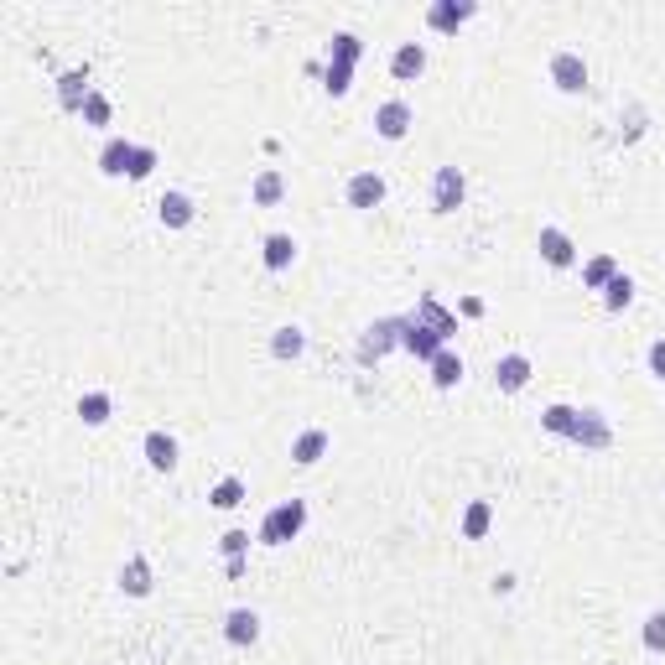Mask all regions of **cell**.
<instances>
[{
	"label": "cell",
	"mask_w": 665,
	"mask_h": 665,
	"mask_svg": "<svg viewBox=\"0 0 665 665\" xmlns=\"http://www.w3.org/2000/svg\"><path fill=\"white\" fill-rule=\"evenodd\" d=\"M536 250H541V260L551 265V271H572V265H577L572 234H567V229H556V224H546V229L536 234Z\"/></svg>",
	"instance_id": "cell-7"
},
{
	"label": "cell",
	"mask_w": 665,
	"mask_h": 665,
	"mask_svg": "<svg viewBox=\"0 0 665 665\" xmlns=\"http://www.w3.org/2000/svg\"><path fill=\"white\" fill-rule=\"evenodd\" d=\"M411 125H416V110H411L406 99H385L380 110H375V136L380 141H406Z\"/></svg>",
	"instance_id": "cell-6"
},
{
	"label": "cell",
	"mask_w": 665,
	"mask_h": 665,
	"mask_svg": "<svg viewBox=\"0 0 665 665\" xmlns=\"http://www.w3.org/2000/svg\"><path fill=\"white\" fill-rule=\"evenodd\" d=\"M614 276H619V260H614V255H593V260H582V286H588V291H603Z\"/></svg>",
	"instance_id": "cell-28"
},
{
	"label": "cell",
	"mask_w": 665,
	"mask_h": 665,
	"mask_svg": "<svg viewBox=\"0 0 665 665\" xmlns=\"http://www.w3.org/2000/svg\"><path fill=\"white\" fill-rule=\"evenodd\" d=\"M156 172V146H136V162H130V182H146Z\"/></svg>",
	"instance_id": "cell-35"
},
{
	"label": "cell",
	"mask_w": 665,
	"mask_h": 665,
	"mask_svg": "<svg viewBox=\"0 0 665 665\" xmlns=\"http://www.w3.org/2000/svg\"><path fill=\"white\" fill-rule=\"evenodd\" d=\"M427 369H432V385H437V390H458V385H463V354H458V349H442Z\"/></svg>",
	"instance_id": "cell-23"
},
{
	"label": "cell",
	"mask_w": 665,
	"mask_h": 665,
	"mask_svg": "<svg viewBox=\"0 0 665 665\" xmlns=\"http://www.w3.org/2000/svg\"><path fill=\"white\" fill-rule=\"evenodd\" d=\"M245 499H250V489H245V478H234V473L208 489V504H214V510H239Z\"/></svg>",
	"instance_id": "cell-26"
},
{
	"label": "cell",
	"mask_w": 665,
	"mask_h": 665,
	"mask_svg": "<svg viewBox=\"0 0 665 665\" xmlns=\"http://www.w3.org/2000/svg\"><path fill=\"white\" fill-rule=\"evenodd\" d=\"M541 427L551 437H567L577 447H588V452H608V447H614V427H608L598 411H577V406H562V401L541 411Z\"/></svg>",
	"instance_id": "cell-1"
},
{
	"label": "cell",
	"mask_w": 665,
	"mask_h": 665,
	"mask_svg": "<svg viewBox=\"0 0 665 665\" xmlns=\"http://www.w3.org/2000/svg\"><path fill=\"white\" fill-rule=\"evenodd\" d=\"M385 177L380 172H354L349 182H343V198H349V208H359V214H369V208L385 203Z\"/></svg>",
	"instance_id": "cell-8"
},
{
	"label": "cell",
	"mask_w": 665,
	"mask_h": 665,
	"mask_svg": "<svg viewBox=\"0 0 665 665\" xmlns=\"http://www.w3.org/2000/svg\"><path fill=\"white\" fill-rule=\"evenodd\" d=\"M130 162H136V141L110 136V141L99 146V172L104 177H130Z\"/></svg>",
	"instance_id": "cell-16"
},
{
	"label": "cell",
	"mask_w": 665,
	"mask_h": 665,
	"mask_svg": "<svg viewBox=\"0 0 665 665\" xmlns=\"http://www.w3.org/2000/svg\"><path fill=\"white\" fill-rule=\"evenodd\" d=\"M224 640L239 645V650L260 640V614H255V608H229V614H224Z\"/></svg>",
	"instance_id": "cell-18"
},
{
	"label": "cell",
	"mask_w": 665,
	"mask_h": 665,
	"mask_svg": "<svg viewBox=\"0 0 665 665\" xmlns=\"http://www.w3.org/2000/svg\"><path fill=\"white\" fill-rule=\"evenodd\" d=\"M323 89H328L333 99H343V94L354 89V68H349V63H328V68H323Z\"/></svg>",
	"instance_id": "cell-32"
},
{
	"label": "cell",
	"mask_w": 665,
	"mask_h": 665,
	"mask_svg": "<svg viewBox=\"0 0 665 665\" xmlns=\"http://www.w3.org/2000/svg\"><path fill=\"white\" fill-rule=\"evenodd\" d=\"M78 416H84V427H104V421L115 416V395L110 390H84L78 395Z\"/></svg>",
	"instance_id": "cell-22"
},
{
	"label": "cell",
	"mask_w": 665,
	"mask_h": 665,
	"mask_svg": "<svg viewBox=\"0 0 665 665\" xmlns=\"http://www.w3.org/2000/svg\"><path fill=\"white\" fill-rule=\"evenodd\" d=\"M629 302H634V276H624V271H619L614 281L603 286V307H608V312H624Z\"/></svg>",
	"instance_id": "cell-30"
},
{
	"label": "cell",
	"mask_w": 665,
	"mask_h": 665,
	"mask_svg": "<svg viewBox=\"0 0 665 665\" xmlns=\"http://www.w3.org/2000/svg\"><path fill=\"white\" fill-rule=\"evenodd\" d=\"M640 645H645L650 655H665V608H655V614L645 619V629H640Z\"/></svg>",
	"instance_id": "cell-33"
},
{
	"label": "cell",
	"mask_w": 665,
	"mask_h": 665,
	"mask_svg": "<svg viewBox=\"0 0 665 665\" xmlns=\"http://www.w3.org/2000/svg\"><path fill=\"white\" fill-rule=\"evenodd\" d=\"M271 354H276V359H302V354H307V333H302L297 323L276 328V333H271Z\"/></svg>",
	"instance_id": "cell-27"
},
{
	"label": "cell",
	"mask_w": 665,
	"mask_h": 665,
	"mask_svg": "<svg viewBox=\"0 0 665 665\" xmlns=\"http://www.w3.org/2000/svg\"><path fill=\"white\" fill-rule=\"evenodd\" d=\"M156 219H162L167 229H188L198 219V208H193V198L182 193V188H167L162 198H156Z\"/></svg>",
	"instance_id": "cell-14"
},
{
	"label": "cell",
	"mask_w": 665,
	"mask_h": 665,
	"mask_svg": "<svg viewBox=\"0 0 665 665\" xmlns=\"http://www.w3.org/2000/svg\"><path fill=\"white\" fill-rule=\"evenodd\" d=\"M401 349L411 354V359H421V364H432L442 349H447V343L437 338V333H427V328H421L416 323V317H406V333H401Z\"/></svg>",
	"instance_id": "cell-17"
},
{
	"label": "cell",
	"mask_w": 665,
	"mask_h": 665,
	"mask_svg": "<svg viewBox=\"0 0 665 665\" xmlns=\"http://www.w3.org/2000/svg\"><path fill=\"white\" fill-rule=\"evenodd\" d=\"M245 551H250V530H224V536H219V556H224V562H245Z\"/></svg>",
	"instance_id": "cell-34"
},
{
	"label": "cell",
	"mask_w": 665,
	"mask_h": 665,
	"mask_svg": "<svg viewBox=\"0 0 665 665\" xmlns=\"http://www.w3.org/2000/svg\"><path fill=\"white\" fill-rule=\"evenodd\" d=\"M489 525H494V504L489 499H473L468 510H463V541H484Z\"/></svg>",
	"instance_id": "cell-25"
},
{
	"label": "cell",
	"mask_w": 665,
	"mask_h": 665,
	"mask_svg": "<svg viewBox=\"0 0 665 665\" xmlns=\"http://www.w3.org/2000/svg\"><path fill=\"white\" fill-rule=\"evenodd\" d=\"M302 530H307V499H281V504H271V510H265L255 541H260V546H286V541H297Z\"/></svg>",
	"instance_id": "cell-2"
},
{
	"label": "cell",
	"mask_w": 665,
	"mask_h": 665,
	"mask_svg": "<svg viewBox=\"0 0 665 665\" xmlns=\"http://www.w3.org/2000/svg\"><path fill=\"white\" fill-rule=\"evenodd\" d=\"M411 317H416V323L427 328V333H437L442 343H452V333H458V312H447V307H442L437 297H421Z\"/></svg>",
	"instance_id": "cell-12"
},
{
	"label": "cell",
	"mask_w": 665,
	"mask_h": 665,
	"mask_svg": "<svg viewBox=\"0 0 665 665\" xmlns=\"http://www.w3.org/2000/svg\"><path fill=\"white\" fill-rule=\"evenodd\" d=\"M463 198H468V177L458 167H437V177H432V214H458Z\"/></svg>",
	"instance_id": "cell-5"
},
{
	"label": "cell",
	"mask_w": 665,
	"mask_h": 665,
	"mask_svg": "<svg viewBox=\"0 0 665 665\" xmlns=\"http://www.w3.org/2000/svg\"><path fill=\"white\" fill-rule=\"evenodd\" d=\"M478 16L473 0H432L427 6V26L432 32H458V26H468Z\"/></svg>",
	"instance_id": "cell-10"
},
{
	"label": "cell",
	"mask_w": 665,
	"mask_h": 665,
	"mask_svg": "<svg viewBox=\"0 0 665 665\" xmlns=\"http://www.w3.org/2000/svg\"><path fill=\"white\" fill-rule=\"evenodd\" d=\"M401 333H406V317H380V323H369L364 338H359V364H380L390 349H401Z\"/></svg>",
	"instance_id": "cell-3"
},
{
	"label": "cell",
	"mask_w": 665,
	"mask_h": 665,
	"mask_svg": "<svg viewBox=\"0 0 665 665\" xmlns=\"http://www.w3.org/2000/svg\"><path fill=\"white\" fill-rule=\"evenodd\" d=\"M328 447H333V437H328L323 427H307V432L291 437V463H297V468H312V463L328 458Z\"/></svg>",
	"instance_id": "cell-15"
},
{
	"label": "cell",
	"mask_w": 665,
	"mask_h": 665,
	"mask_svg": "<svg viewBox=\"0 0 665 665\" xmlns=\"http://www.w3.org/2000/svg\"><path fill=\"white\" fill-rule=\"evenodd\" d=\"M78 120H84L89 130H104V125L115 120V104H110V99H104V94L94 89V94H89V104H84V115H78Z\"/></svg>",
	"instance_id": "cell-31"
},
{
	"label": "cell",
	"mask_w": 665,
	"mask_h": 665,
	"mask_svg": "<svg viewBox=\"0 0 665 665\" xmlns=\"http://www.w3.org/2000/svg\"><path fill=\"white\" fill-rule=\"evenodd\" d=\"M359 58H364V42H359L354 32H338V37L328 42V63H349V68H354Z\"/></svg>",
	"instance_id": "cell-29"
},
{
	"label": "cell",
	"mask_w": 665,
	"mask_h": 665,
	"mask_svg": "<svg viewBox=\"0 0 665 665\" xmlns=\"http://www.w3.org/2000/svg\"><path fill=\"white\" fill-rule=\"evenodd\" d=\"M89 94H94V84H89V68H68V73L58 78V104H63L68 115H84Z\"/></svg>",
	"instance_id": "cell-13"
},
{
	"label": "cell",
	"mask_w": 665,
	"mask_h": 665,
	"mask_svg": "<svg viewBox=\"0 0 665 665\" xmlns=\"http://www.w3.org/2000/svg\"><path fill=\"white\" fill-rule=\"evenodd\" d=\"M291 260H297V239H291L286 229H276V234H265V239H260V265H265L271 276L291 271Z\"/></svg>",
	"instance_id": "cell-11"
},
{
	"label": "cell",
	"mask_w": 665,
	"mask_h": 665,
	"mask_svg": "<svg viewBox=\"0 0 665 665\" xmlns=\"http://www.w3.org/2000/svg\"><path fill=\"white\" fill-rule=\"evenodd\" d=\"M120 593H125V598H151V562H146V556H125V567H120Z\"/></svg>",
	"instance_id": "cell-21"
},
{
	"label": "cell",
	"mask_w": 665,
	"mask_h": 665,
	"mask_svg": "<svg viewBox=\"0 0 665 665\" xmlns=\"http://www.w3.org/2000/svg\"><path fill=\"white\" fill-rule=\"evenodd\" d=\"M250 198H255V208H276V203L286 198V177H281L276 167H265V172L250 182Z\"/></svg>",
	"instance_id": "cell-24"
},
{
	"label": "cell",
	"mask_w": 665,
	"mask_h": 665,
	"mask_svg": "<svg viewBox=\"0 0 665 665\" xmlns=\"http://www.w3.org/2000/svg\"><path fill=\"white\" fill-rule=\"evenodd\" d=\"M645 364H650V375H655V380L665 385V338H655V343H650V354H645Z\"/></svg>",
	"instance_id": "cell-36"
},
{
	"label": "cell",
	"mask_w": 665,
	"mask_h": 665,
	"mask_svg": "<svg viewBox=\"0 0 665 665\" xmlns=\"http://www.w3.org/2000/svg\"><path fill=\"white\" fill-rule=\"evenodd\" d=\"M551 84L562 89V94H582V89H588V58L572 52V47L551 52Z\"/></svg>",
	"instance_id": "cell-4"
},
{
	"label": "cell",
	"mask_w": 665,
	"mask_h": 665,
	"mask_svg": "<svg viewBox=\"0 0 665 665\" xmlns=\"http://www.w3.org/2000/svg\"><path fill=\"white\" fill-rule=\"evenodd\" d=\"M141 452H146V463H151L156 473H172V468H177V437H172V432H146Z\"/></svg>",
	"instance_id": "cell-20"
},
{
	"label": "cell",
	"mask_w": 665,
	"mask_h": 665,
	"mask_svg": "<svg viewBox=\"0 0 665 665\" xmlns=\"http://www.w3.org/2000/svg\"><path fill=\"white\" fill-rule=\"evenodd\" d=\"M530 375H536V364H530V354H499L494 359V385L504 390V395H520L525 385H530Z\"/></svg>",
	"instance_id": "cell-9"
},
{
	"label": "cell",
	"mask_w": 665,
	"mask_h": 665,
	"mask_svg": "<svg viewBox=\"0 0 665 665\" xmlns=\"http://www.w3.org/2000/svg\"><path fill=\"white\" fill-rule=\"evenodd\" d=\"M390 73L401 78V84L421 78V73H427V47H421V42H401V47L390 52Z\"/></svg>",
	"instance_id": "cell-19"
}]
</instances>
